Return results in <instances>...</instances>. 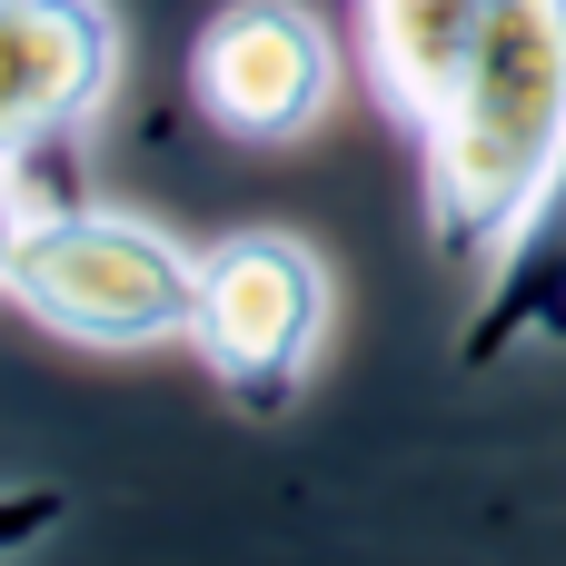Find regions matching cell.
Segmentation results:
<instances>
[{
  "label": "cell",
  "mask_w": 566,
  "mask_h": 566,
  "mask_svg": "<svg viewBox=\"0 0 566 566\" xmlns=\"http://www.w3.org/2000/svg\"><path fill=\"white\" fill-rule=\"evenodd\" d=\"M566 159V0L507 10L448 99L418 119V179H428V239L458 269H488L537 189Z\"/></svg>",
  "instance_id": "1"
},
{
  "label": "cell",
  "mask_w": 566,
  "mask_h": 566,
  "mask_svg": "<svg viewBox=\"0 0 566 566\" xmlns=\"http://www.w3.org/2000/svg\"><path fill=\"white\" fill-rule=\"evenodd\" d=\"M0 298L70 348H169L199 308V249L109 199H40Z\"/></svg>",
  "instance_id": "2"
},
{
  "label": "cell",
  "mask_w": 566,
  "mask_h": 566,
  "mask_svg": "<svg viewBox=\"0 0 566 566\" xmlns=\"http://www.w3.org/2000/svg\"><path fill=\"white\" fill-rule=\"evenodd\" d=\"M328 259L298 239V229H219L199 249V308H189V338L199 368L219 378L229 408L249 418H279L298 408L318 348H328Z\"/></svg>",
  "instance_id": "3"
},
{
  "label": "cell",
  "mask_w": 566,
  "mask_h": 566,
  "mask_svg": "<svg viewBox=\"0 0 566 566\" xmlns=\"http://www.w3.org/2000/svg\"><path fill=\"white\" fill-rule=\"evenodd\" d=\"M348 90V50L308 0H219L189 40V109L219 139L289 149L308 139Z\"/></svg>",
  "instance_id": "4"
},
{
  "label": "cell",
  "mask_w": 566,
  "mask_h": 566,
  "mask_svg": "<svg viewBox=\"0 0 566 566\" xmlns=\"http://www.w3.org/2000/svg\"><path fill=\"white\" fill-rule=\"evenodd\" d=\"M119 90V20L99 0H0V169L90 129Z\"/></svg>",
  "instance_id": "5"
},
{
  "label": "cell",
  "mask_w": 566,
  "mask_h": 566,
  "mask_svg": "<svg viewBox=\"0 0 566 566\" xmlns=\"http://www.w3.org/2000/svg\"><path fill=\"white\" fill-rule=\"evenodd\" d=\"M527 348H566V159L537 189V209L517 219V239L478 269V298H468V328H458L468 368H507Z\"/></svg>",
  "instance_id": "6"
},
{
  "label": "cell",
  "mask_w": 566,
  "mask_h": 566,
  "mask_svg": "<svg viewBox=\"0 0 566 566\" xmlns=\"http://www.w3.org/2000/svg\"><path fill=\"white\" fill-rule=\"evenodd\" d=\"M527 0H358V50L378 99L398 109V129L418 139V119L448 99V80L468 70V50Z\"/></svg>",
  "instance_id": "7"
},
{
  "label": "cell",
  "mask_w": 566,
  "mask_h": 566,
  "mask_svg": "<svg viewBox=\"0 0 566 566\" xmlns=\"http://www.w3.org/2000/svg\"><path fill=\"white\" fill-rule=\"evenodd\" d=\"M60 527H70V497H60V488H0V566L40 557Z\"/></svg>",
  "instance_id": "8"
},
{
  "label": "cell",
  "mask_w": 566,
  "mask_h": 566,
  "mask_svg": "<svg viewBox=\"0 0 566 566\" xmlns=\"http://www.w3.org/2000/svg\"><path fill=\"white\" fill-rule=\"evenodd\" d=\"M30 189H20V169H0V289H10V259H20V229H30Z\"/></svg>",
  "instance_id": "9"
}]
</instances>
